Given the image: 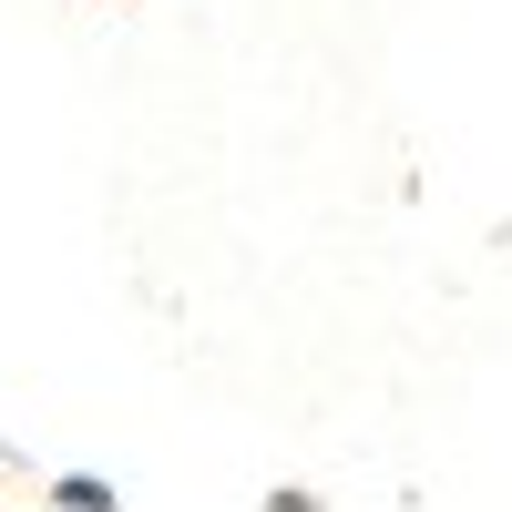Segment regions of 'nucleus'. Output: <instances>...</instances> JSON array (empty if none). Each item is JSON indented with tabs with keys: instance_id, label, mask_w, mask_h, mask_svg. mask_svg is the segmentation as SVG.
I'll list each match as a JSON object with an SVG mask.
<instances>
[{
	"instance_id": "f257e3e1",
	"label": "nucleus",
	"mask_w": 512,
	"mask_h": 512,
	"mask_svg": "<svg viewBox=\"0 0 512 512\" xmlns=\"http://www.w3.org/2000/svg\"><path fill=\"white\" fill-rule=\"evenodd\" d=\"M41 492H52V512H123V482H103V472H52Z\"/></svg>"
},
{
	"instance_id": "f03ea898",
	"label": "nucleus",
	"mask_w": 512,
	"mask_h": 512,
	"mask_svg": "<svg viewBox=\"0 0 512 512\" xmlns=\"http://www.w3.org/2000/svg\"><path fill=\"white\" fill-rule=\"evenodd\" d=\"M267 512H318V492L308 482H267Z\"/></svg>"
},
{
	"instance_id": "7ed1b4c3",
	"label": "nucleus",
	"mask_w": 512,
	"mask_h": 512,
	"mask_svg": "<svg viewBox=\"0 0 512 512\" xmlns=\"http://www.w3.org/2000/svg\"><path fill=\"white\" fill-rule=\"evenodd\" d=\"M0 472H31V451H21V441H11V431H0Z\"/></svg>"
}]
</instances>
